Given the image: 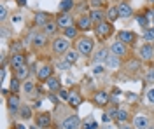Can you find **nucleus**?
I'll return each mask as SVG.
<instances>
[{
    "instance_id": "ddd939ff",
    "label": "nucleus",
    "mask_w": 154,
    "mask_h": 129,
    "mask_svg": "<svg viewBox=\"0 0 154 129\" xmlns=\"http://www.w3.org/2000/svg\"><path fill=\"white\" fill-rule=\"evenodd\" d=\"M109 101H110V96L107 94L105 91H100V92L95 94V103L98 105V107H105Z\"/></svg>"
},
{
    "instance_id": "39448f33",
    "label": "nucleus",
    "mask_w": 154,
    "mask_h": 129,
    "mask_svg": "<svg viewBox=\"0 0 154 129\" xmlns=\"http://www.w3.org/2000/svg\"><path fill=\"white\" fill-rule=\"evenodd\" d=\"M138 54H140V60L151 61L154 58V45L152 44H145V45H142L140 51H138Z\"/></svg>"
},
{
    "instance_id": "603ef678",
    "label": "nucleus",
    "mask_w": 154,
    "mask_h": 129,
    "mask_svg": "<svg viewBox=\"0 0 154 129\" xmlns=\"http://www.w3.org/2000/svg\"><path fill=\"white\" fill-rule=\"evenodd\" d=\"M147 129H154V128H151V126H149V128H147Z\"/></svg>"
},
{
    "instance_id": "423d86ee",
    "label": "nucleus",
    "mask_w": 154,
    "mask_h": 129,
    "mask_svg": "<svg viewBox=\"0 0 154 129\" xmlns=\"http://www.w3.org/2000/svg\"><path fill=\"white\" fill-rule=\"evenodd\" d=\"M126 51H128V49H126V44H123L121 40H116V42L110 44V52L116 54V56H119V58H121V56H125Z\"/></svg>"
},
{
    "instance_id": "412c9836",
    "label": "nucleus",
    "mask_w": 154,
    "mask_h": 129,
    "mask_svg": "<svg viewBox=\"0 0 154 129\" xmlns=\"http://www.w3.org/2000/svg\"><path fill=\"white\" fill-rule=\"evenodd\" d=\"M89 18H91V21H93V23H98V25H100V23H103L105 14H103L100 9H93L91 12H89Z\"/></svg>"
},
{
    "instance_id": "a211bd4d",
    "label": "nucleus",
    "mask_w": 154,
    "mask_h": 129,
    "mask_svg": "<svg viewBox=\"0 0 154 129\" xmlns=\"http://www.w3.org/2000/svg\"><path fill=\"white\" fill-rule=\"evenodd\" d=\"M67 101H68V105H70L72 108H79L81 103H82V98H81L79 92H70V96H68Z\"/></svg>"
},
{
    "instance_id": "4c0bfd02",
    "label": "nucleus",
    "mask_w": 154,
    "mask_h": 129,
    "mask_svg": "<svg viewBox=\"0 0 154 129\" xmlns=\"http://www.w3.org/2000/svg\"><path fill=\"white\" fill-rule=\"evenodd\" d=\"M58 68H61V70H67L72 66V63H68V61H58V65H56Z\"/></svg>"
},
{
    "instance_id": "7ed1b4c3",
    "label": "nucleus",
    "mask_w": 154,
    "mask_h": 129,
    "mask_svg": "<svg viewBox=\"0 0 154 129\" xmlns=\"http://www.w3.org/2000/svg\"><path fill=\"white\" fill-rule=\"evenodd\" d=\"M81 128V119L77 115H68L61 120V129H79Z\"/></svg>"
},
{
    "instance_id": "9b49d317",
    "label": "nucleus",
    "mask_w": 154,
    "mask_h": 129,
    "mask_svg": "<svg viewBox=\"0 0 154 129\" xmlns=\"http://www.w3.org/2000/svg\"><path fill=\"white\" fill-rule=\"evenodd\" d=\"M117 40H121L123 44H133L135 42V35H133V31H128V30H123V31H119L117 33Z\"/></svg>"
},
{
    "instance_id": "cd10ccee",
    "label": "nucleus",
    "mask_w": 154,
    "mask_h": 129,
    "mask_svg": "<svg viewBox=\"0 0 154 129\" xmlns=\"http://www.w3.org/2000/svg\"><path fill=\"white\" fill-rule=\"evenodd\" d=\"M56 28H58V23H54V21H49L48 25L44 26V31H42V33H46V35H54Z\"/></svg>"
},
{
    "instance_id": "f3484780",
    "label": "nucleus",
    "mask_w": 154,
    "mask_h": 129,
    "mask_svg": "<svg viewBox=\"0 0 154 129\" xmlns=\"http://www.w3.org/2000/svg\"><path fill=\"white\" fill-rule=\"evenodd\" d=\"M32 44L35 45V47H42L44 44H46V33H40V31H37V33H33L32 35Z\"/></svg>"
},
{
    "instance_id": "f8f14e48",
    "label": "nucleus",
    "mask_w": 154,
    "mask_h": 129,
    "mask_svg": "<svg viewBox=\"0 0 154 129\" xmlns=\"http://www.w3.org/2000/svg\"><path fill=\"white\" fill-rule=\"evenodd\" d=\"M37 126L40 129H48L51 126V113H40L37 117Z\"/></svg>"
},
{
    "instance_id": "c03bdc74",
    "label": "nucleus",
    "mask_w": 154,
    "mask_h": 129,
    "mask_svg": "<svg viewBox=\"0 0 154 129\" xmlns=\"http://www.w3.org/2000/svg\"><path fill=\"white\" fill-rule=\"evenodd\" d=\"M11 49H14V51H19V49H21V44H19V42H14Z\"/></svg>"
},
{
    "instance_id": "c9c22d12",
    "label": "nucleus",
    "mask_w": 154,
    "mask_h": 129,
    "mask_svg": "<svg viewBox=\"0 0 154 129\" xmlns=\"http://www.w3.org/2000/svg\"><path fill=\"white\" fill-rule=\"evenodd\" d=\"M137 23H138V25H140V26H147V25H149V19H147V18H145V16H138V18H137Z\"/></svg>"
},
{
    "instance_id": "4be33fe9",
    "label": "nucleus",
    "mask_w": 154,
    "mask_h": 129,
    "mask_svg": "<svg viewBox=\"0 0 154 129\" xmlns=\"http://www.w3.org/2000/svg\"><path fill=\"white\" fill-rule=\"evenodd\" d=\"M63 60L74 65V63H75V61L79 60V52H77L75 49H68L67 52H65V58H63Z\"/></svg>"
},
{
    "instance_id": "20e7f679",
    "label": "nucleus",
    "mask_w": 154,
    "mask_h": 129,
    "mask_svg": "<svg viewBox=\"0 0 154 129\" xmlns=\"http://www.w3.org/2000/svg\"><path fill=\"white\" fill-rule=\"evenodd\" d=\"M112 31H114V30H112V23H110V21H103V23L96 25V35H98V37H102V39L109 37Z\"/></svg>"
},
{
    "instance_id": "3c124183",
    "label": "nucleus",
    "mask_w": 154,
    "mask_h": 129,
    "mask_svg": "<svg viewBox=\"0 0 154 129\" xmlns=\"http://www.w3.org/2000/svg\"><path fill=\"white\" fill-rule=\"evenodd\" d=\"M149 2H151V4H154V0H149Z\"/></svg>"
},
{
    "instance_id": "bb28decb",
    "label": "nucleus",
    "mask_w": 154,
    "mask_h": 129,
    "mask_svg": "<svg viewBox=\"0 0 154 129\" xmlns=\"http://www.w3.org/2000/svg\"><path fill=\"white\" fill-rule=\"evenodd\" d=\"M19 117L21 119H32V108L26 107V105H21V108H19Z\"/></svg>"
},
{
    "instance_id": "2f4dec72",
    "label": "nucleus",
    "mask_w": 154,
    "mask_h": 129,
    "mask_svg": "<svg viewBox=\"0 0 154 129\" xmlns=\"http://www.w3.org/2000/svg\"><path fill=\"white\" fill-rule=\"evenodd\" d=\"M82 129H98V122L93 119H88L82 122Z\"/></svg>"
},
{
    "instance_id": "a878e982",
    "label": "nucleus",
    "mask_w": 154,
    "mask_h": 129,
    "mask_svg": "<svg viewBox=\"0 0 154 129\" xmlns=\"http://www.w3.org/2000/svg\"><path fill=\"white\" fill-rule=\"evenodd\" d=\"M48 82V89L51 91V92H56V91H60L61 87H60V82H58V79H54V77H51L49 80H46Z\"/></svg>"
},
{
    "instance_id": "a19ab883",
    "label": "nucleus",
    "mask_w": 154,
    "mask_h": 129,
    "mask_svg": "<svg viewBox=\"0 0 154 129\" xmlns=\"http://www.w3.org/2000/svg\"><path fill=\"white\" fill-rule=\"evenodd\" d=\"M103 66H102V65H95V68H93V73H95V75H102V73H103Z\"/></svg>"
},
{
    "instance_id": "49530a36",
    "label": "nucleus",
    "mask_w": 154,
    "mask_h": 129,
    "mask_svg": "<svg viewBox=\"0 0 154 129\" xmlns=\"http://www.w3.org/2000/svg\"><path fill=\"white\" fill-rule=\"evenodd\" d=\"M121 129H135V128H133V126H126V124H123V128H121Z\"/></svg>"
},
{
    "instance_id": "de8ad7c7",
    "label": "nucleus",
    "mask_w": 154,
    "mask_h": 129,
    "mask_svg": "<svg viewBox=\"0 0 154 129\" xmlns=\"http://www.w3.org/2000/svg\"><path fill=\"white\" fill-rule=\"evenodd\" d=\"M16 129H26V128H25L23 124H18V126H16Z\"/></svg>"
},
{
    "instance_id": "7c9ffc66",
    "label": "nucleus",
    "mask_w": 154,
    "mask_h": 129,
    "mask_svg": "<svg viewBox=\"0 0 154 129\" xmlns=\"http://www.w3.org/2000/svg\"><path fill=\"white\" fill-rule=\"evenodd\" d=\"M128 117H130V115H128V112H126V110H117V113H116V120H117V122H121V124H125L126 120H128Z\"/></svg>"
},
{
    "instance_id": "09e8293b",
    "label": "nucleus",
    "mask_w": 154,
    "mask_h": 129,
    "mask_svg": "<svg viewBox=\"0 0 154 129\" xmlns=\"http://www.w3.org/2000/svg\"><path fill=\"white\" fill-rule=\"evenodd\" d=\"M19 2V5H25V2H26V0H18Z\"/></svg>"
},
{
    "instance_id": "79ce46f5",
    "label": "nucleus",
    "mask_w": 154,
    "mask_h": 129,
    "mask_svg": "<svg viewBox=\"0 0 154 129\" xmlns=\"http://www.w3.org/2000/svg\"><path fill=\"white\" fill-rule=\"evenodd\" d=\"M68 96H70V94H68L65 89H60V98L61 99H68Z\"/></svg>"
},
{
    "instance_id": "f704fd0d",
    "label": "nucleus",
    "mask_w": 154,
    "mask_h": 129,
    "mask_svg": "<svg viewBox=\"0 0 154 129\" xmlns=\"http://www.w3.org/2000/svg\"><path fill=\"white\" fill-rule=\"evenodd\" d=\"M23 91H25L26 94H32V92H33V84L26 80V82H25V86H23Z\"/></svg>"
},
{
    "instance_id": "b1692460",
    "label": "nucleus",
    "mask_w": 154,
    "mask_h": 129,
    "mask_svg": "<svg viewBox=\"0 0 154 129\" xmlns=\"http://www.w3.org/2000/svg\"><path fill=\"white\" fill-rule=\"evenodd\" d=\"M105 18L110 21V23L116 21V19H119V10H117V7H109V10L105 12Z\"/></svg>"
},
{
    "instance_id": "72a5a7b5",
    "label": "nucleus",
    "mask_w": 154,
    "mask_h": 129,
    "mask_svg": "<svg viewBox=\"0 0 154 129\" xmlns=\"http://www.w3.org/2000/svg\"><path fill=\"white\" fill-rule=\"evenodd\" d=\"M11 91H12L14 94L19 91V79H16V77H14V79L11 80Z\"/></svg>"
},
{
    "instance_id": "6e6552de",
    "label": "nucleus",
    "mask_w": 154,
    "mask_h": 129,
    "mask_svg": "<svg viewBox=\"0 0 154 129\" xmlns=\"http://www.w3.org/2000/svg\"><path fill=\"white\" fill-rule=\"evenodd\" d=\"M56 23H58V26H61V28L65 30V28H68V26H74V18L67 12V14H61V16L56 19Z\"/></svg>"
},
{
    "instance_id": "2eb2a0df",
    "label": "nucleus",
    "mask_w": 154,
    "mask_h": 129,
    "mask_svg": "<svg viewBox=\"0 0 154 129\" xmlns=\"http://www.w3.org/2000/svg\"><path fill=\"white\" fill-rule=\"evenodd\" d=\"M107 58H109V49H98L93 56V61L96 65H100V63H105Z\"/></svg>"
},
{
    "instance_id": "a18cd8bd",
    "label": "nucleus",
    "mask_w": 154,
    "mask_h": 129,
    "mask_svg": "<svg viewBox=\"0 0 154 129\" xmlns=\"http://www.w3.org/2000/svg\"><path fill=\"white\" fill-rule=\"evenodd\" d=\"M112 119V117H110V115H109V113H105V115H103V117H102V120H103V122H109V120Z\"/></svg>"
},
{
    "instance_id": "c756f323",
    "label": "nucleus",
    "mask_w": 154,
    "mask_h": 129,
    "mask_svg": "<svg viewBox=\"0 0 154 129\" xmlns=\"http://www.w3.org/2000/svg\"><path fill=\"white\" fill-rule=\"evenodd\" d=\"M16 72V79H19V80H25L26 77H28V68H26V65L25 66H21V68H18V70H14Z\"/></svg>"
},
{
    "instance_id": "37998d69",
    "label": "nucleus",
    "mask_w": 154,
    "mask_h": 129,
    "mask_svg": "<svg viewBox=\"0 0 154 129\" xmlns=\"http://www.w3.org/2000/svg\"><path fill=\"white\" fill-rule=\"evenodd\" d=\"M89 2H91V5H93L95 9H98V7L102 5V0H89Z\"/></svg>"
},
{
    "instance_id": "4468645a",
    "label": "nucleus",
    "mask_w": 154,
    "mask_h": 129,
    "mask_svg": "<svg viewBox=\"0 0 154 129\" xmlns=\"http://www.w3.org/2000/svg\"><path fill=\"white\" fill-rule=\"evenodd\" d=\"M21 66H25V56L23 54H14L11 58V68L12 70H18Z\"/></svg>"
},
{
    "instance_id": "dca6fc26",
    "label": "nucleus",
    "mask_w": 154,
    "mask_h": 129,
    "mask_svg": "<svg viewBox=\"0 0 154 129\" xmlns=\"http://www.w3.org/2000/svg\"><path fill=\"white\" fill-rule=\"evenodd\" d=\"M117 10H119V18H130L133 14V9H131L130 4H119Z\"/></svg>"
},
{
    "instance_id": "8fccbe9b",
    "label": "nucleus",
    "mask_w": 154,
    "mask_h": 129,
    "mask_svg": "<svg viewBox=\"0 0 154 129\" xmlns=\"http://www.w3.org/2000/svg\"><path fill=\"white\" fill-rule=\"evenodd\" d=\"M28 129H38V126H32V128H28Z\"/></svg>"
},
{
    "instance_id": "f257e3e1",
    "label": "nucleus",
    "mask_w": 154,
    "mask_h": 129,
    "mask_svg": "<svg viewBox=\"0 0 154 129\" xmlns=\"http://www.w3.org/2000/svg\"><path fill=\"white\" fill-rule=\"evenodd\" d=\"M93 47H95V42L89 39V37H82V39L77 40L75 44V51L82 56H89L93 52Z\"/></svg>"
},
{
    "instance_id": "ea45409f",
    "label": "nucleus",
    "mask_w": 154,
    "mask_h": 129,
    "mask_svg": "<svg viewBox=\"0 0 154 129\" xmlns=\"http://www.w3.org/2000/svg\"><path fill=\"white\" fill-rule=\"evenodd\" d=\"M145 80H147V82H154V70H147V73H145Z\"/></svg>"
},
{
    "instance_id": "aec40b11",
    "label": "nucleus",
    "mask_w": 154,
    "mask_h": 129,
    "mask_svg": "<svg viewBox=\"0 0 154 129\" xmlns=\"http://www.w3.org/2000/svg\"><path fill=\"white\" fill-rule=\"evenodd\" d=\"M9 103V110L11 112H19V108H21V103H19V98L16 96V94H11V98L7 99Z\"/></svg>"
},
{
    "instance_id": "f03ea898",
    "label": "nucleus",
    "mask_w": 154,
    "mask_h": 129,
    "mask_svg": "<svg viewBox=\"0 0 154 129\" xmlns=\"http://www.w3.org/2000/svg\"><path fill=\"white\" fill-rule=\"evenodd\" d=\"M68 49H70V42H68V39H65V37H58V39H54V42H53V51H54L56 54H65Z\"/></svg>"
},
{
    "instance_id": "393cba45",
    "label": "nucleus",
    "mask_w": 154,
    "mask_h": 129,
    "mask_svg": "<svg viewBox=\"0 0 154 129\" xmlns=\"http://www.w3.org/2000/svg\"><path fill=\"white\" fill-rule=\"evenodd\" d=\"M72 7H74V0H61V2H60V10H61V14H67Z\"/></svg>"
},
{
    "instance_id": "5701e85b",
    "label": "nucleus",
    "mask_w": 154,
    "mask_h": 129,
    "mask_svg": "<svg viewBox=\"0 0 154 129\" xmlns=\"http://www.w3.org/2000/svg\"><path fill=\"white\" fill-rule=\"evenodd\" d=\"M49 16L46 14V12H38V14H35V25H38V26H46L49 23L48 19Z\"/></svg>"
},
{
    "instance_id": "0eeeda50",
    "label": "nucleus",
    "mask_w": 154,
    "mask_h": 129,
    "mask_svg": "<svg viewBox=\"0 0 154 129\" xmlns=\"http://www.w3.org/2000/svg\"><path fill=\"white\" fill-rule=\"evenodd\" d=\"M51 73H53V68H51L49 65H42V66L37 70V79L40 80V82H42V80H49L53 77Z\"/></svg>"
},
{
    "instance_id": "58836bf2",
    "label": "nucleus",
    "mask_w": 154,
    "mask_h": 129,
    "mask_svg": "<svg viewBox=\"0 0 154 129\" xmlns=\"http://www.w3.org/2000/svg\"><path fill=\"white\" fill-rule=\"evenodd\" d=\"M147 101L154 105V87H151V89L147 91Z\"/></svg>"
},
{
    "instance_id": "1a4fd4ad",
    "label": "nucleus",
    "mask_w": 154,
    "mask_h": 129,
    "mask_svg": "<svg viewBox=\"0 0 154 129\" xmlns=\"http://www.w3.org/2000/svg\"><path fill=\"white\" fill-rule=\"evenodd\" d=\"M151 124V120L147 119L145 115H137L133 119V128L135 129H147Z\"/></svg>"
},
{
    "instance_id": "c85d7f7f",
    "label": "nucleus",
    "mask_w": 154,
    "mask_h": 129,
    "mask_svg": "<svg viewBox=\"0 0 154 129\" xmlns=\"http://www.w3.org/2000/svg\"><path fill=\"white\" fill-rule=\"evenodd\" d=\"M77 30H79V28H77V26H68V28H65V31H63V37H65V39H75V35H77Z\"/></svg>"
},
{
    "instance_id": "e433bc0d",
    "label": "nucleus",
    "mask_w": 154,
    "mask_h": 129,
    "mask_svg": "<svg viewBox=\"0 0 154 129\" xmlns=\"http://www.w3.org/2000/svg\"><path fill=\"white\" fill-rule=\"evenodd\" d=\"M0 19L2 21L7 19V7L5 5H0Z\"/></svg>"
},
{
    "instance_id": "9d476101",
    "label": "nucleus",
    "mask_w": 154,
    "mask_h": 129,
    "mask_svg": "<svg viewBox=\"0 0 154 129\" xmlns=\"http://www.w3.org/2000/svg\"><path fill=\"white\" fill-rule=\"evenodd\" d=\"M91 25H93V21H91V18H89V16H84V14H82V16H79V18H77V28H79V30H89V28H91Z\"/></svg>"
},
{
    "instance_id": "473e14b6",
    "label": "nucleus",
    "mask_w": 154,
    "mask_h": 129,
    "mask_svg": "<svg viewBox=\"0 0 154 129\" xmlns=\"http://www.w3.org/2000/svg\"><path fill=\"white\" fill-rule=\"evenodd\" d=\"M144 39L147 40V42H152L154 40V28H147V30L144 31Z\"/></svg>"
},
{
    "instance_id": "6ab92c4d",
    "label": "nucleus",
    "mask_w": 154,
    "mask_h": 129,
    "mask_svg": "<svg viewBox=\"0 0 154 129\" xmlns=\"http://www.w3.org/2000/svg\"><path fill=\"white\" fill-rule=\"evenodd\" d=\"M105 65H107V68H112V70H116V68H119V65H121V61H119V56H116V54H109V58H107V61H105Z\"/></svg>"
}]
</instances>
